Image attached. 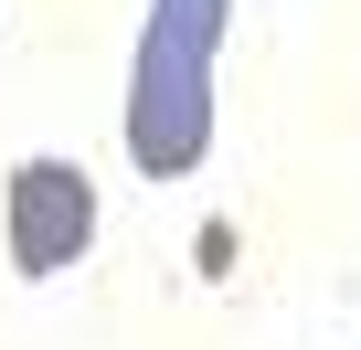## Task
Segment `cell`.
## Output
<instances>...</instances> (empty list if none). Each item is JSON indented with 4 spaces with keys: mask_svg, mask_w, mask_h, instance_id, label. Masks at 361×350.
<instances>
[{
    "mask_svg": "<svg viewBox=\"0 0 361 350\" xmlns=\"http://www.w3.org/2000/svg\"><path fill=\"white\" fill-rule=\"evenodd\" d=\"M234 0H149V32L128 64V159L149 181H180L213 149V54Z\"/></svg>",
    "mask_w": 361,
    "mask_h": 350,
    "instance_id": "cell-1",
    "label": "cell"
},
{
    "mask_svg": "<svg viewBox=\"0 0 361 350\" xmlns=\"http://www.w3.org/2000/svg\"><path fill=\"white\" fill-rule=\"evenodd\" d=\"M0 244H11V276H64L96 244V181L75 159H22L0 192Z\"/></svg>",
    "mask_w": 361,
    "mask_h": 350,
    "instance_id": "cell-2",
    "label": "cell"
}]
</instances>
